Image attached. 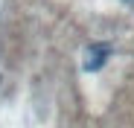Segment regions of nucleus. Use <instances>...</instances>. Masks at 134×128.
<instances>
[{
  "mask_svg": "<svg viewBox=\"0 0 134 128\" xmlns=\"http://www.w3.org/2000/svg\"><path fill=\"white\" fill-rule=\"evenodd\" d=\"M111 55H114V47L105 44V41L87 44V47H85V61H82L85 73H99L105 64H108V58H111Z\"/></svg>",
  "mask_w": 134,
  "mask_h": 128,
  "instance_id": "f257e3e1",
  "label": "nucleus"
},
{
  "mask_svg": "<svg viewBox=\"0 0 134 128\" xmlns=\"http://www.w3.org/2000/svg\"><path fill=\"white\" fill-rule=\"evenodd\" d=\"M125 3H134V0H125Z\"/></svg>",
  "mask_w": 134,
  "mask_h": 128,
  "instance_id": "f03ea898",
  "label": "nucleus"
}]
</instances>
